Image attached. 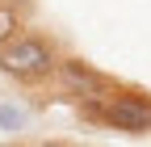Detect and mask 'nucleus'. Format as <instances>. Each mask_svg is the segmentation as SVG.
Segmentation results:
<instances>
[{
  "instance_id": "nucleus-5",
  "label": "nucleus",
  "mask_w": 151,
  "mask_h": 147,
  "mask_svg": "<svg viewBox=\"0 0 151 147\" xmlns=\"http://www.w3.org/2000/svg\"><path fill=\"white\" fill-rule=\"evenodd\" d=\"M29 147H63V143H29Z\"/></svg>"
},
{
  "instance_id": "nucleus-1",
  "label": "nucleus",
  "mask_w": 151,
  "mask_h": 147,
  "mask_svg": "<svg viewBox=\"0 0 151 147\" xmlns=\"http://www.w3.org/2000/svg\"><path fill=\"white\" fill-rule=\"evenodd\" d=\"M0 71L21 84H42L59 71V50H55L42 34L34 30H21L0 46Z\"/></svg>"
},
{
  "instance_id": "nucleus-2",
  "label": "nucleus",
  "mask_w": 151,
  "mask_h": 147,
  "mask_svg": "<svg viewBox=\"0 0 151 147\" xmlns=\"http://www.w3.org/2000/svg\"><path fill=\"white\" fill-rule=\"evenodd\" d=\"M88 118H97L109 130H126V135H151V101L134 93H109L84 105Z\"/></svg>"
},
{
  "instance_id": "nucleus-3",
  "label": "nucleus",
  "mask_w": 151,
  "mask_h": 147,
  "mask_svg": "<svg viewBox=\"0 0 151 147\" xmlns=\"http://www.w3.org/2000/svg\"><path fill=\"white\" fill-rule=\"evenodd\" d=\"M55 80H59L71 97H80V101H97V97L118 93V84H113L105 71L88 67V63H80V59H59V71H55Z\"/></svg>"
},
{
  "instance_id": "nucleus-4",
  "label": "nucleus",
  "mask_w": 151,
  "mask_h": 147,
  "mask_svg": "<svg viewBox=\"0 0 151 147\" xmlns=\"http://www.w3.org/2000/svg\"><path fill=\"white\" fill-rule=\"evenodd\" d=\"M21 34V0H0V46Z\"/></svg>"
}]
</instances>
